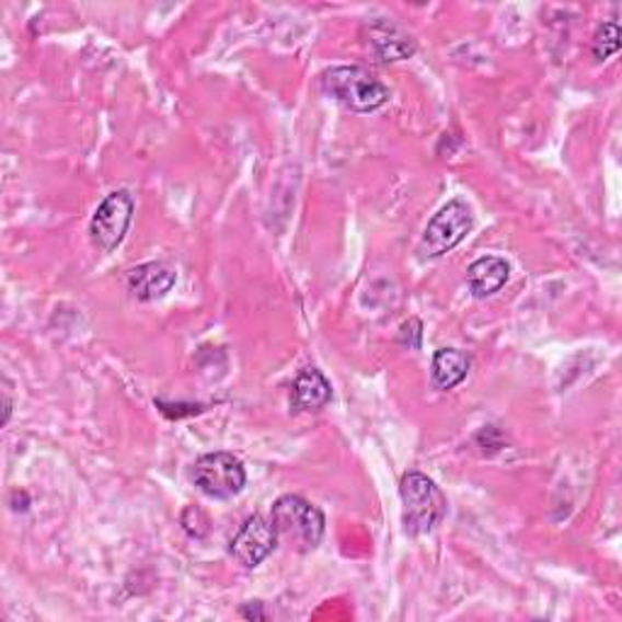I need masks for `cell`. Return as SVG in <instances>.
<instances>
[{
    "label": "cell",
    "mask_w": 622,
    "mask_h": 622,
    "mask_svg": "<svg viewBox=\"0 0 622 622\" xmlns=\"http://www.w3.org/2000/svg\"><path fill=\"white\" fill-rule=\"evenodd\" d=\"M321 88L350 113H375L389 100V88L362 66H331L321 73Z\"/></svg>",
    "instance_id": "1"
},
{
    "label": "cell",
    "mask_w": 622,
    "mask_h": 622,
    "mask_svg": "<svg viewBox=\"0 0 622 622\" xmlns=\"http://www.w3.org/2000/svg\"><path fill=\"white\" fill-rule=\"evenodd\" d=\"M270 523L277 532V542L283 540L285 544H290L295 552L316 550L326 530L324 514L297 494L277 498L273 506Z\"/></svg>",
    "instance_id": "2"
},
{
    "label": "cell",
    "mask_w": 622,
    "mask_h": 622,
    "mask_svg": "<svg viewBox=\"0 0 622 622\" xmlns=\"http://www.w3.org/2000/svg\"><path fill=\"white\" fill-rule=\"evenodd\" d=\"M404 506V528L408 535H426L448 514V502L440 486L421 472H406L399 484Z\"/></svg>",
    "instance_id": "3"
},
{
    "label": "cell",
    "mask_w": 622,
    "mask_h": 622,
    "mask_svg": "<svg viewBox=\"0 0 622 622\" xmlns=\"http://www.w3.org/2000/svg\"><path fill=\"white\" fill-rule=\"evenodd\" d=\"M472 227V209L466 207L462 199H452V203H448L428 221L424 237H421L418 243L421 258H440V255L450 253L458 243H462Z\"/></svg>",
    "instance_id": "4"
},
{
    "label": "cell",
    "mask_w": 622,
    "mask_h": 622,
    "mask_svg": "<svg viewBox=\"0 0 622 622\" xmlns=\"http://www.w3.org/2000/svg\"><path fill=\"white\" fill-rule=\"evenodd\" d=\"M193 482L209 498H233L246 486V470L229 452H209L195 462Z\"/></svg>",
    "instance_id": "5"
},
{
    "label": "cell",
    "mask_w": 622,
    "mask_h": 622,
    "mask_svg": "<svg viewBox=\"0 0 622 622\" xmlns=\"http://www.w3.org/2000/svg\"><path fill=\"white\" fill-rule=\"evenodd\" d=\"M131 217H135V199H131V195L127 191L110 193L91 219V241L103 253H113L125 241Z\"/></svg>",
    "instance_id": "6"
},
{
    "label": "cell",
    "mask_w": 622,
    "mask_h": 622,
    "mask_svg": "<svg viewBox=\"0 0 622 622\" xmlns=\"http://www.w3.org/2000/svg\"><path fill=\"white\" fill-rule=\"evenodd\" d=\"M277 548V532L270 520L263 516H251L246 523L239 528L237 535L229 542V554L237 560L243 569H255L270 557Z\"/></svg>",
    "instance_id": "7"
},
{
    "label": "cell",
    "mask_w": 622,
    "mask_h": 622,
    "mask_svg": "<svg viewBox=\"0 0 622 622\" xmlns=\"http://www.w3.org/2000/svg\"><path fill=\"white\" fill-rule=\"evenodd\" d=\"M129 290L135 292L141 302H156V299H163L173 290L175 285V270L169 263H143L131 268L127 275Z\"/></svg>",
    "instance_id": "8"
},
{
    "label": "cell",
    "mask_w": 622,
    "mask_h": 622,
    "mask_svg": "<svg viewBox=\"0 0 622 622\" xmlns=\"http://www.w3.org/2000/svg\"><path fill=\"white\" fill-rule=\"evenodd\" d=\"M370 44L380 61H402L416 51V42L392 22L377 20L370 25Z\"/></svg>",
    "instance_id": "9"
},
{
    "label": "cell",
    "mask_w": 622,
    "mask_h": 622,
    "mask_svg": "<svg viewBox=\"0 0 622 622\" xmlns=\"http://www.w3.org/2000/svg\"><path fill=\"white\" fill-rule=\"evenodd\" d=\"M333 396L331 382L324 377V372L316 368H304L297 375L292 384V406L297 411H307V414H316L324 408Z\"/></svg>",
    "instance_id": "10"
},
{
    "label": "cell",
    "mask_w": 622,
    "mask_h": 622,
    "mask_svg": "<svg viewBox=\"0 0 622 622\" xmlns=\"http://www.w3.org/2000/svg\"><path fill=\"white\" fill-rule=\"evenodd\" d=\"M510 265L498 258V255H484V258L474 261L466 270V283H470V290L476 299L492 297L508 283Z\"/></svg>",
    "instance_id": "11"
},
{
    "label": "cell",
    "mask_w": 622,
    "mask_h": 622,
    "mask_svg": "<svg viewBox=\"0 0 622 622\" xmlns=\"http://www.w3.org/2000/svg\"><path fill=\"white\" fill-rule=\"evenodd\" d=\"M470 355L460 348H440L436 355H433V384L436 389H442V392H448V389L458 387L466 372H470Z\"/></svg>",
    "instance_id": "12"
},
{
    "label": "cell",
    "mask_w": 622,
    "mask_h": 622,
    "mask_svg": "<svg viewBox=\"0 0 622 622\" xmlns=\"http://www.w3.org/2000/svg\"><path fill=\"white\" fill-rule=\"evenodd\" d=\"M618 49H620V25L618 22H606V25L598 27L594 37V57L598 61H603L618 54Z\"/></svg>",
    "instance_id": "13"
},
{
    "label": "cell",
    "mask_w": 622,
    "mask_h": 622,
    "mask_svg": "<svg viewBox=\"0 0 622 622\" xmlns=\"http://www.w3.org/2000/svg\"><path fill=\"white\" fill-rule=\"evenodd\" d=\"M421 333H424V331H421V321L408 319L406 324L402 326V333H399V341H402L404 346H411V336H414V341L421 346Z\"/></svg>",
    "instance_id": "14"
},
{
    "label": "cell",
    "mask_w": 622,
    "mask_h": 622,
    "mask_svg": "<svg viewBox=\"0 0 622 622\" xmlns=\"http://www.w3.org/2000/svg\"><path fill=\"white\" fill-rule=\"evenodd\" d=\"M241 615L243 618H249V620H263L265 618V613H263V603H249L246 608H241Z\"/></svg>",
    "instance_id": "15"
}]
</instances>
